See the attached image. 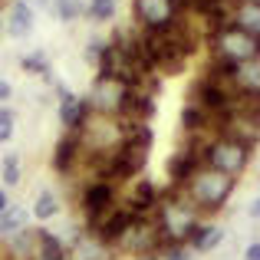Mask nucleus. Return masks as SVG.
I'll return each instance as SVG.
<instances>
[{
    "mask_svg": "<svg viewBox=\"0 0 260 260\" xmlns=\"http://www.w3.org/2000/svg\"><path fill=\"white\" fill-rule=\"evenodd\" d=\"M198 217H201V211L184 198L181 188H172L165 198H158L152 211V221L165 244H188L191 231L198 228Z\"/></svg>",
    "mask_w": 260,
    "mask_h": 260,
    "instance_id": "f257e3e1",
    "label": "nucleus"
},
{
    "mask_svg": "<svg viewBox=\"0 0 260 260\" xmlns=\"http://www.w3.org/2000/svg\"><path fill=\"white\" fill-rule=\"evenodd\" d=\"M181 191L198 211H217L231 198V191H234V178L201 165V168L191 172V178L181 184Z\"/></svg>",
    "mask_w": 260,
    "mask_h": 260,
    "instance_id": "f03ea898",
    "label": "nucleus"
},
{
    "mask_svg": "<svg viewBox=\"0 0 260 260\" xmlns=\"http://www.w3.org/2000/svg\"><path fill=\"white\" fill-rule=\"evenodd\" d=\"M211 50H214V59L241 66L250 63V59H260V40L244 33L237 23H224L217 30H211Z\"/></svg>",
    "mask_w": 260,
    "mask_h": 260,
    "instance_id": "7ed1b4c3",
    "label": "nucleus"
},
{
    "mask_svg": "<svg viewBox=\"0 0 260 260\" xmlns=\"http://www.w3.org/2000/svg\"><path fill=\"white\" fill-rule=\"evenodd\" d=\"M247 161H250V145L234 142L228 135H214L208 142V148H204V165L221 172V175H231V178L241 175L247 168Z\"/></svg>",
    "mask_w": 260,
    "mask_h": 260,
    "instance_id": "20e7f679",
    "label": "nucleus"
},
{
    "mask_svg": "<svg viewBox=\"0 0 260 260\" xmlns=\"http://www.w3.org/2000/svg\"><path fill=\"white\" fill-rule=\"evenodd\" d=\"M128 92H132V89L122 86V83H115V79L95 76L92 92H89V99H86L89 102V112H92V115H112V119H119L122 109H125Z\"/></svg>",
    "mask_w": 260,
    "mask_h": 260,
    "instance_id": "39448f33",
    "label": "nucleus"
},
{
    "mask_svg": "<svg viewBox=\"0 0 260 260\" xmlns=\"http://www.w3.org/2000/svg\"><path fill=\"white\" fill-rule=\"evenodd\" d=\"M135 20L145 26V33H165L178 23L175 0H135Z\"/></svg>",
    "mask_w": 260,
    "mask_h": 260,
    "instance_id": "423d86ee",
    "label": "nucleus"
},
{
    "mask_svg": "<svg viewBox=\"0 0 260 260\" xmlns=\"http://www.w3.org/2000/svg\"><path fill=\"white\" fill-rule=\"evenodd\" d=\"M79 204H83V214H86L89 228H95V224H99L102 217L115 208V184H109V181H89L86 188H83Z\"/></svg>",
    "mask_w": 260,
    "mask_h": 260,
    "instance_id": "0eeeda50",
    "label": "nucleus"
},
{
    "mask_svg": "<svg viewBox=\"0 0 260 260\" xmlns=\"http://www.w3.org/2000/svg\"><path fill=\"white\" fill-rule=\"evenodd\" d=\"M89 102L86 99H76L70 89H59V119H63V128L73 135L83 132V125L89 122Z\"/></svg>",
    "mask_w": 260,
    "mask_h": 260,
    "instance_id": "6e6552de",
    "label": "nucleus"
},
{
    "mask_svg": "<svg viewBox=\"0 0 260 260\" xmlns=\"http://www.w3.org/2000/svg\"><path fill=\"white\" fill-rule=\"evenodd\" d=\"M115 250L106 247L95 234H83L73 241V247H66V260H112Z\"/></svg>",
    "mask_w": 260,
    "mask_h": 260,
    "instance_id": "1a4fd4ad",
    "label": "nucleus"
},
{
    "mask_svg": "<svg viewBox=\"0 0 260 260\" xmlns=\"http://www.w3.org/2000/svg\"><path fill=\"white\" fill-rule=\"evenodd\" d=\"M79 158H83V142H79V135L66 132L56 145V155H53V168L66 175V172H73V165H76Z\"/></svg>",
    "mask_w": 260,
    "mask_h": 260,
    "instance_id": "9d476101",
    "label": "nucleus"
},
{
    "mask_svg": "<svg viewBox=\"0 0 260 260\" xmlns=\"http://www.w3.org/2000/svg\"><path fill=\"white\" fill-rule=\"evenodd\" d=\"M231 23H237L244 33L260 40V4L257 0H237L234 13H231Z\"/></svg>",
    "mask_w": 260,
    "mask_h": 260,
    "instance_id": "9b49d317",
    "label": "nucleus"
},
{
    "mask_svg": "<svg viewBox=\"0 0 260 260\" xmlns=\"http://www.w3.org/2000/svg\"><path fill=\"white\" fill-rule=\"evenodd\" d=\"M7 30H10V37H17V40L30 37V30H33V10H30V4L13 0V4H10V20H7Z\"/></svg>",
    "mask_w": 260,
    "mask_h": 260,
    "instance_id": "f8f14e48",
    "label": "nucleus"
},
{
    "mask_svg": "<svg viewBox=\"0 0 260 260\" xmlns=\"http://www.w3.org/2000/svg\"><path fill=\"white\" fill-rule=\"evenodd\" d=\"M234 86H237V95L241 92L260 95V59H250V63L234 66Z\"/></svg>",
    "mask_w": 260,
    "mask_h": 260,
    "instance_id": "ddd939ff",
    "label": "nucleus"
},
{
    "mask_svg": "<svg viewBox=\"0 0 260 260\" xmlns=\"http://www.w3.org/2000/svg\"><path fill=\"white\" fill-rule=\"evenodd\" d=\"M221 241H224V231L217 228V224H198V228L191 231V237H188V244H191L194 250H201V254L214 250Z\"/></svg>",
    "mask_w": 260,
    "mask_h": 260,
    "instance_id": "4468645a",
    "label": "nucleus"
},
{
    "mask_svg": "<svg viewBox=\"0 0 260 260\" xmlns=\"http://www.w3.org/2000/svg\"><path fill=\"white\" fill-rule=\"evenodd\" d=\"M33 260H66V247L50 231H37V257Z\"/></svg>",
    "mask_w": 260,
    "mask_h": 260,
    "instance_id": "2eb2a0df",
    "label": "nucleus"
},
{
    "mask_svg": "<svg viewBox=\"0 0 260 260\" xmlns=\"http://www.w3.org/2000/svg\"><path fill=\"white\" fill-rule=\"evenodd\" d=\"M26 224V211L17 208V204H10L7 211H0V237H13L17 231H23Z\"/></svg>",
    "mask_w": 260,
    "mask_h": 260,
    "instance_id": "dca6fc26",
    "label": "nucleus"
},
{
    "mask_svg": "<svg viewBox=\"0 0 260 260\" xmlns=\"http://www.w3.org/2000/svg\"><path fill=\"white\" fill-rule=\"evenodd\" d=\"M56 211H59L56 194H53V191H40V194H37V204H33V214H37L40 221H46V217H53Z\"/></svg>",
    "mask_w": 260,
    "mask_h": 260,
    "instance_id": "f3484780",
    "label": "nucleus"
},
{
    "mask_svg": "<svg viewBox=\"0 0 260 260\" xmlns=\"http://www.w3.org/2000/svg\"><path fill=\"white\" fill-rule=\"evenodd\" d=\"M89 20H95V23H106V20L115 17V0H89Z\"/></svg>",
    "mask_w": 260,
    "mask_h": 260,
    "instance_id": "a211bd4d",
    "label": "nucleus"
},
{
    "mask_svg": "<svg viewBox=\"0 0 260 260\" xmlns=\"http://www.w3.org/2000/svg\"><path fill=\"white\" fill-rule=\"evenodd\" d=\"M23 66L30 73H40V76H50V59L43 56V53H30V56L23 59Z\"/></svg>",
    "mask_w": 260,
    "mask_h": 260,
    "instance_id": "6ab92c4d",
    "label": "nucleus"
},
{
    "mask_svg": "<svg viewBox=\"0 0 260 260\" xmlns=\"http://www.w3.org/2000/svg\"><path fill=\"white\" fill-rule=\"evenodd\" d=\"M56 17L63 20V23L76 20L79 17V4H76V0H56Z\"/></svg>",
    "mask_w": 260,
    "mask_h": 260,
    "instance_id": "aec40b11",
    "label": "nucleus"
},
{
    "mask_svg": "<svg viewBox=\"0 0 260 260\" xmlns=\"http://www.w3.org/2000/svg\"><path fill=\"white\" fill-rule=\"evenodd\" d=\"M4 181L7 184L20 181V158H17V155H7V158H4Z\"/></svg>",
    "mask_w": 260,
    "mask_h": 260,
    "instance_id": "412c9836",
    "label": "nucleus"
},
{
    "mask_svg": "<svg viewBox=\"0 0 260 260\" xmlns=\"http://www.w3.org/2000/svg\"><path fill=\"white\" fill-rule=\"evenodd\" d=\"M13 112L10 109H0V142H10V135H13Z\"/></svg>",
    "mask_w": 260,
    "mask_h": 260,
    "instance_id": "4be33fe9",
    "label": "nucleus"
},
{
    "mask_svg": "<svg viewBox=\"0 0 260 260\" xmlns=\"http://www.w3.org/2000/svg\"><path fill=\"white\" fill-rule=\"evenodd\" d=\"M161 250H165V260H194L188 250H184V244H165Z\"/></svg>",
    "mask_w": 260,
    "mask_h": 260,
    "instance_id": "5701e85b",
    "label": "nucleus"
},
{
    "mask_svg": "<svg viewBox=\"0 0 260 260\" xmlns=\"http://www.w3.org/2000/svg\"><path fill=\"white\" fill-rule=\"evenodd\" d=\"M102 46H106V43H99V40H92V43L86 46V59H95V63H99V53H102Z\"/></svg>",
    "mask_w": 260,
    "mask_h": 260,
    "instance_id": "b1692460",
    "label": "nucleus"
},
{
    "mask_svg": "<svg viewBox=\"0 0 260 260\" xmlns=\"http://www.w3.org/2000/svg\"><path fill=\"white\" fill-rule=\"evenodd\" d=\"M244 260H260V244H247V250H244Z\"/></svg>",
    "mask_w": 260,
    "mask_h": 260,
    "instance_id": "393cba45",
    "label": "nucleus"
},
{
    "mask_svg": "<svg viewBox=\"0 0 260 260\" xmlns=\"http://www.w3.org/2000/svg\"><path fill=\"white\" fill-rule=\"evenodd\" d=\"M13 95V89H10V83H4V79H0V102H7Z\"/></svg>",
    "mask_w": 260,
    "mask_h": 260,
    "instance_id": "a878e982",
    "label": "nucleus"
},
{
    "mask_svg": "<svg viewBox=\"0 0 260 260\" xmlns=\"http://www.w3.org/2000/svg\"><path fill=\"white\" fill-rule=\"evenodd\" d=\"M247 214L250 217H260V198H254V201L247 204Z\"/></svg>",
    "mask_w": 260,
    "mask_h": 260,
    "instance_id": "bb28decb",
    "label": "nucleus"
},
{
    "mask_svg": "<svg viewBox=\"0 0 260 260\" xmlns=\"http://www.w3.org/2000/svg\"><path fill=\"white\" fill-rule=\"evenodd\" d=\"M7 208H10V201H7V194L0 191V211H7Z\"/></svg>",
    "mask_w": 260,
    "mask_h": 260,
    "instance_id": "cd10ccee",
    "label": "nucleus"
},
{
    "mask_svg": "<svg viewBox=\"0 0 260 260\" xmlns=\"http://www.w3.org/2000/svg\"><path fill=\"white\" fill-rule=\"evenodd\" d=\"M135 260H155V257H135Z\"/></svg>",
    "mask_w": 260,
    "mask_h": 260,
    "instance_id": "c85d7f7f",
    "label": "nucleus"
},
{
    "mask_svg": "<svg viewBox=\"0 0 260 260\" xmlns=\"http://www.w3.org/2000/svg\"><path fill=\"white\" fill-rule=\"evenodd\" d=\"M257 4H260V0H257Z\"/></svg>",
    "mask_w": 260,
    "mask_h": 260,
    "instance_id": "c756f323",
    "label": "nucleus"
}]
</instances>
